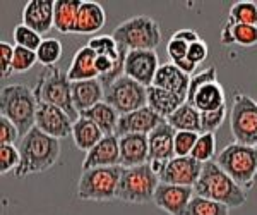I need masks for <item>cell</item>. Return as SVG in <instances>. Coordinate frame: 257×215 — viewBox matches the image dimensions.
Segmentation results:
<instances>
[{
    "label": "cell",
    "mask_w": 257,
    "mask_h": 215,
    "mask_svg": "<svg viewBox=\"0 0 257 215\" xmlns=\"http://www.w3.org/2000/svg\"><path fill=\"white\" fill-rule=\"evenodd\" d=\"M194 193L206 200H213L230 206V208H240L247 203L245 189L240 188L214 160L204 164L201 177L194 186Z\"/></svg>",
    "instance_id": "obj_2"
},
{
    "label": "cell",
    "mask_w": 257,
    "mask_h": 215,
    "mask_svg": "<svg viewBox=\"0 0 257 215\" xmlns=\"http://www.w3.org/2000/svg\"><path fill=\"white\" fill-rule=\"evenodd\" d=\"M194 196H196L194 188L160 183L155 198H153V203L170 215H187L189 205Z\"/></svg>",
    "instance_id": "obj_12"
},
{
    "label": "cell",
    "mask_w": 257,
    "mask_h": 215,
    "mask_svg": "<svg viewBox=\"0 0 257 215\" xmlns=\"http://www.w3.org/2000/svg\"><path fill=\"white\" fill-rule=\"evenodd\" d=\"M190 157H194V159L202 164L211 162L213 159H216V136H214V133L199 134V139Z\"/></svg>",
    "instance_id": "obj_34"
},
{
    "label": "cell",
    "mask_w": 257,
    "mask_h": 215,
    "mask_svg": "<svg viewBox=\"0 0 257 215\" xmlns=\"http://www.w3.org/2000/svg\"><path fill=\"white\" fill-rule=\"evenodd\" d=\"M173 65H177L178 69H180L182 73H185L187 76L192 78L194 73H196L197 69V64H194V62H190L189 59H184V60H177V62H172Z\"/></svg>",
    "instance_id": "obj_47"
},
{
    "label": "cell",
    "mask_w": 257,
    "mask_h": 215,
    "mask_svg": "<svg viewBox=\"0 0 257 215\" xmlns=\"http://www.w3.org/2000/svg\"><path fill=\"white\" fill-rule=\"evenodd\" d=\"M160 183V177L153 172L149 162L138 167H127L120 179L117 200L131 205H146L153 201Z\"/></svg>",
    "instance_id": "obj_8"
},
{
    "label": "cell",
    "mask_w": 257,
    "mask_h": 215,
    "mask_svg": "<svg viewBox=\"0 0 257 215\" xmlns=\"http://www.w3.org/2000/svg\"><path fill=\"white\" fill-rule=\"evenodd\" d=\"M187 215H230V206L196 195L189 205Z\"/></svg>",
    "instance_id": "obj_33"
},
{
    "label": "cell",
    "mask_w": 257,
    "mask_h": 215,
    "mask_svg": "<svg viewBox=\"0 0 257 215\" xmlns=\"http://www.w3.org/2000/svg\"><path fill=\"white\" fill-rule=\"evenodd\" d=\"M231 31V41L233 45L240 47H255L257 45V24H235L231 21H226Z\"/></svg>",
    "instance_id": "obj_35"
},
{
    "label": "cell",
    "mask_w": 257,
    "mask_h": 215,
    "mask_svg": "<svg viewBox=\"0 0 257 215\" xmlns=\"http://www.w3.org/2000/svg\"><path fill=\"white\" fill-rule=\"evenodd\" d=\"M230 129L237 143L257 147V102L242 92L231 102Z\"/></svg>",
    "instance_id": "obj_9"
},
{
    "label": "cell",
    "mask_w": 257,
    "mask_h": 215,
    "mask_svg": "<svg viewBox=\"0 0 257 215\" xmlns=\"http://www.w3.org/2000/svg\"><path fill=\"white\" fill-rule=\"evenodd\" d=\"M208 53H209V48H208V43L204 40H199L196 43H190L189 45V53H187V59L194 64H201L208 59Z\"/></svg>",
    "instance_id": "obj_44"
},
{
    "label": "cell",
    "mask_w": 257,
    "mask_h": 215,
    "mask_svg": "<svg viewBox=\"0 0 257 215\" xmlns=\"http://www.w3.org/2000/svg\"><path fill=\"white\" fill-rule=\"evenodd\" d=\"M21 164V154L19 148L14 145H2L0 147V171L2 174H9L19 167Z\"/></svg>",
    "instance_id": "obj_39"
},
{
    "label": "cell",
    "mask_w": 257,
    "mask_h": 215,
    "mask_svg": "<svg viewBox=\"0 0 257 215\" xmlns=\"http://www.w3.org/2000/svg\"><path fill=\"white\" fill-rule=\"evenodd\" d=\"M106 23V12L99 2L82 0L76 23V35H93L98 33Z\"/></svg>",
    "instance_id": "obj_22"
},
{
    "label": "cell",
    "mask_w": 257,
    "mask_h": 215,
    "mask_svg": "<svg viewBox=\"0 0 257 215\" xmlns=\"http://www.w3.org/2000/svg\"><path fill=\"white\" fill-rule=\"evenodd\" d=\"M21 138L19 129L7 117H0V141L2 145H14Z\"/></svg>",
    "instance_id": "obj_42"
},
{
    "label": "cell",
    "mask_w": 257,
    "mask_h": 215,
    "mask_svg": "<svg viewBox=\"0 0 257 215\" xmlns=\"http://www.w3.org/2000/svg\"><path fill=\"white\" fill-rule=\"evenodd\" d=\"M160 69V60L155 50H134L127 53L125 76L138 81L139 85L149 86L155 81V76Z\"/></svg>",
    "instance_id": "obj_14"
},
{
    "label": "cell",
    "mask_w": 257,
    "mask_h": 215,
    "mask_svg": "<svg viewBox=\"0 0 257 215\" xmlns=\"http://www.w3.org/2000/svg\"><path fill=\"white\" fill-rule=\"evenodd\" d=\"M105 138L103 131L94 124L93 121H89L88 117H81L74 122L72 126V139L79 150L89 152L91 148H94L96 145Z\"/></svg>",
    "instance_id": "obj_26"
},
{
    "label": "cell",
    "mask_w": 257,
    "mask_h": 215,
    "mask_svg": "<svg viewBox=\"0 0 257 215\" xmlns=\"http://www.w3.org/2000/svg\"><path fill=\"white\" fill-rule=\"evenodd\" d=\"M202 167L204 164L199 162L194 157H175L167 162V167L160 176V181L167 184L194 188L201 177Z\"/></svg>",
    "instance_id": "obj_13"
},
{
    "label": "cell",
    "mask_w": 257,
    "mask_h": 215,
    "mask_svg": "<svg viewBox=\"0 0 257 215\" xmlns=\"http://www.w3.org/2000/svg\"><path fill=\"white\" fill-rule=\"evenodd\" d=\"M36 57L45 67H55L62 57V43L57 38H45L36 50Z\"/></svg>",
    "instance_id": "obj_32"
},
{
    "label": "cell",
    "mask_w": 257,
    "mask_h": 215,
    "mask_svg": "<svg viewBox=\"0 0 257 215\" xmlns=\"http://www.w3.org/2000/svg\"><path fill=\"white\" fill-rule=\"evenodd\" d=\"M118 45L125 47L128 52L134 50H155L161 43L160 24L153 18L144 14L132 16L118 24L111 33Z\"/></svg>",
    "instance_id": "obj_7"
},
{
    "label": "cell",
    "mask_w": 257,
    "mask_h": 215,
    "mask_svg": "<svg viewBox=\"0 0 257 215\" xmlns=\"http://www.w3.org/2000/svg\"><path fill=\"white\" fill-rule=\"evenodd\" d=\"M165 121H167V119L158 115L153 109L143 107V109L136 110V112L120 115V121H118L115 134H117L118 138H122V136H125V134H149Z\"/></svg>",
    "instance_id": "obj_15"
},
{
    "label": "cell",
    "mask_w": 257,
    "mask_h": 215,
    "mask_svg": "<svg viewBox=\"0 0 257 215\" xmlns=\"http://www.w3.org/2000/svg\"><path fill=\"white\" fill-rule=\"evenodd\" d=\"M228 117L226 105L213 112H201V134L202 133H216Z\"/></svg>",
    "instance_id": "obj_37"
},
{
    "label": "cell",
    "mask_w": 257,
    "mask_h": 215,
    "mask_svg": "<svg viewBox=\"0 0 257 215\" xmlns=\"http://www.w3.org/2000/svg\"><path fill=\"white\" fill-rule=\"evenodd\" d=\"M89 48H93L94 52H96V55H105V57H110V59L113 60H118L120 57H122L123 52H127L125 47H122V45L117 43V40L113 38V36H94V38L89 40L88 43Z\"/></svg>",
    "instance_id": "obj_31"
},
{
    "label": "cell",
    "mask_w": 257,
    "mask_h": 215,
    "mask_svg": "<svg viewBox=\"0 0 257 215\" xmlns=\"http://www.w3.org/2000/svg\"><path fill=\"white\" fill-rule=\"evenodd\" d=\"M120 139V165L123 169L149 162L148 134H125Z\"/></svg>",
    "instance_id": "obj_19"
},
{
    "label": "cell",
    "mask_w": 257,
    "mask_h": 215,
    "mask_svg": "<svg viewBox=\"0 0 257 215\" xmlns=\"http://www.w3.org/2000/svg\"><path fill=\"white\" fill-rule=\"evenodd\" d=\"M81 115L82 117H88L89 121H93L99 129L103 131V134L105 136L115 134L117 126H118V121H120V114L105 100L96 103L93 109L86 110V112H82Z\"/></svg>",
    "instance_id": "obj_28"
},
{
    "label": "cell",
    "mask_w": 257,
    "mask_h": 215,
    "mask_svg": "<svg viewBox=\"0 0 257 215\" xmlns=\"http://www.w3.org/2000/svg\"><path fill=\"white\" fill-rule=\"evenodd\" d=\"M175 131H192L201 134V112L190 103H184L167 119Z\"/></svg>",
    "instance_id": "obj_29"
},
{
    "label": "cell",
    "mask_w": 257,
    "mask_h": 215,
    "mask_svg": "<svg viewBox=\"0 0 257 215\" xmlns=\"http://www.w3.org/2000/svg\"><path fill=\"white\" fill-rule=\"evenodd\" d=\"M38 100L26 85H7L0 92V112L19 129L21 138L35 127Z\"/></svg>",
    "instance_id": "obj_3"
},
{
    "label": "cell",
    "mask_w": 257,
    "mask_h": 215,
    "mask_svg": "<svg viewBox=\"0 0 257 215\" xmlns=\"http://www.w3.org/2000/svg\"><path fill=\"white\" fill-rule=\"evenodd\" d=\"M153 86L167 90V92L177 95L178 98H182L184 102H187L190 76L182 73L177 65H173L172 62H170V64L160 65L158 73H156V76H155V81H153Z\"/></svg>",
    "instance_id": "obj_20"
},
{
    "label": "cell",
    "mask_w": 257,
    "mask_h": 215,
    "mask_svg": "<svg viewBox=\"0 0 257 215\" xmlns=\"http://www.w3.org/2000/svg\"><path fill=\"white\" fill-rule=\"evenodd\" d=\"M123 174L122 165L96 167L82 171L77 183V198L82 201L117 200L118 184Z\"/></svg>",
    "instance_id": "obj_6"
},
{
    "label": "cell",
    "mask_w": 257,
    "mask_h": 215,
    "mask_svg": "<svg viewBox=\"0 0 257 215\" xmlns=\"http://www.w3.org/2000/svg\"><path fill=\"white\" fill-rule=\"evenodd\" d=\"M72 100H74V107H76V110L81 115L86 110L93 109L96 103L105 100V86L101 85L99 78L88 81H74Z\"/></svg>",
    "instance_id": "obj_21"
},
{
    "label": "cell",
    "mask_w": 257,
    "mask_h": 215,
    "mask_svg": "<svg viewBox=\"0 0 257 215\" xmlns=\"http://www.w3.org/2000/svg\"><path fill=\"white\" fill-rule=\"evenodd\" d=\"M35 126L45 134L52 136L55 139H64L72 136V119L62 109L50 103H38V110H36V122Z\"/></svg>",
    "instance_id": "obj_11"
},
{
    "label": "cell",
    "mask_w": 257,
    "mask_h": 215,
    "mask_svg": "<svg viewBox=\"0 0 257 215\" xmlns=\"http://www.w3.org/2000/svg\"><path fill=\"white\" fill-rule=\"evenodd\" d=\"M105 102L120 115H127L148 107V88L128 76H122L105 88Z\"/></svg>",
    "instance_id": "obj_10"
},
{
    "label": "cell",
    "mask_w": 257,
    "mask_h": 215,
    "mask_svg": "<svg viewBox=\"0 0 257 215\" xmlns=\"http://www.w3.org/2000/svg\"><path fill=\"white\" fill-rule=\"evenodd\" d=\"M38 62L36 52L28 50L23 47H14V57H12V73H26Z\"/></svg>",
    "instance_id": "obj_38"
},
{
    "label": "cell",
    "mask_w": 257,
    "mask_h": 215,
    "mask_svg": "<svg viewBox=\"0 0 257 215\" xmlns=\"http://www.w3.org/2000/svg\"><path fill=\"white\" fill-rule=\"evenodd\" d=\"M173 38H178V40H182V41H185V43H196V41L201 40V36H199V33L197 31H194V30H189V28H184V30H178L173 33Z\"/></svg>",
    "instance_id": "obj_46"
},
{
    "label": "cell",
    "mask_w": 257,
    "mask_h": 215,
    "mask_svg": "<svg viewBox=\"0 0 257 215\" xmlns=\"http://www.w3.org/2000/svg\"><path fill=\"white\" fill-rule=\"evenodd\" d=\"M55 2L52 0H30L23 9V24L40 35L48 33L53 26Z\"/></svg>",
    "instance_id": "obj_17"
},
{
    "label": "cell",
    "mask_w": 257,
    "mask_h": 215,
    "mask_svg": "<svg viewBox=\"0 0 257 215\" xmlns=\"http://www.w3.org/2000/svg\"><path fill=\"white\" fill-rule=\"evenodd\" d=\"M33 92H35L38 103L43 102L59 107L72 119V122H76L81 117L76 107H74L72 81L67 78V73H64L57 65L55 67H45Z\"/></svg>",
    "instance_id": "obj_5"
},
{
    "label": "cell",
    "mask_w": 257,
    "mask_h": 215,
    "mask_svg": "<svg viewBox=\"0 0 257 215\" xmlns=\"http://www.w3.org/2000/svg\"><path fill=\"white\" fill-rule=\"evenodd\" d=\"M14 41H16V47H23V48H28V50L36 52L40 48L43 38H41L40 33H36L35 30L24 26V24L21 23L14 28Z\"/></svg>",
    "instance_id": "obj_36"
},
{
    "label": "cell",
    "mask_w": 257,
    "mask_h": 215,
    "mask_svg": "<svg viewBox=\"0 0 257 215\" xmlns=\"http://www.w3.org/2000/svg\"><path fill=\"white\" fill-rule=\"evenodd\" d=\"M18 148L21 154V164L14 171V176L19 179L48 171L60 159V139L45 134L36 126L21 138Z\"/></svg>",
    "instance_id": "obj_1"
},
{
    "label": "cell",
    "mask_w": 257,
    "mask_h": 215,
    "mask_svg": "<svg viewBox=\"0 0 257 215\" xmlns=\"http://www.w3.org/2000/svg\"><path fill=\"white\" fill-rule=\"evenodd\" d=\"M211 81H218V71L216 67H208L204 71H199L190 78V86H189V93H187V102L192 100V97L196 95V92L201 86H204L206 83Z\"/></svg>",
    "instance_id": "obj_41"
},
{
    "label": "cell",
    "mask_w": 257,
    "mask_h": 215,
    "mask_svg": "<svg viewBox=\"0 0 257 215\" xmlns=\"http://www.w3.org/2000/svg\"><path fill=\"white\" fill-rule=\"evenodd\" d=\"M120 165V139L117 134H110L99 141L96 147L86 152L82 160V171L96 167H113Z\"/></svg>",
    "instance_id": "obj_16"
},
{
    "label": "cell",
    "mask_w": 257,
    "mask_h": 215,
    "mask_svg": "<svg viewBox=\"0 0 257 215\" xmlns=\"http://www.w3.org/2000/svg\"><path fill=\"white\" fill-rule=\"evenodd\" d=\"M228 21L235 24H257V2L254 0H238L230 7Z\"/></svg>",
    "instance_id": "obj_30"
},
{
    "label": "cell",
    "mask_w": 257,
    "mask_h": 215,
    "mask_svg": "<svg viewBox=\"0 0 257 215\" xmlns=\"http://www.w3.org/2000/svg\"><path fill=\"white\" fill-rule=\"evenodd\" d=\"M185 103L194 105L199 112H213V110H218L226 105L225 88H223L219 81L206 83L204 86H201L197 90L196 95L192 97V100Z\"/></svg>",
    "instance_id": "obj_23"
},
{
    "label": "cell",
    "mask_w": 257,
    "mask_h": 215,
    "mask_svg": "<svg viewBox=\"0 0 257 215\" xmlns=\"http://www.w3.org/2000/svg\"><path fill=\"white\" fill-rule=\"evenodd\" d=\"M214 162L242 189L248 191L254 188L257 181V147L230 143L216 155Z\"/></svg>",
    "instance_id": "obj_4"
},
{
    "label": "cell",
    "mask_w": 257,
    "mask_h": 215,
    "mask_svg": "<svg viewBox=\"0 0 257 215\" xmlns=\"http://www.w3.org/2000/svg\"><path fill=\"white\" fill-rule=\"evenodd\" d=\"M0 57H2V78H7L12 73V57H14V47L7 41L0 43Z\"/></svg>",
    "instance_id": "obj_45"
},
{
    "label": "cell",
    "mask_w": 257,
    "mask_h": 215,
    "mask_svg": "<svg viewBox=\"0 0 257 215\" xmlns=\"http://www.w3.org/2000/svg\"><path fill=\"white\" fill-rule=\"evenodd\" d=\"M197 139H199V133H192V131H177L175 157H190Z\"/></svg>",
    "instance_id": "obj_40"
},
{
    "label": "cell",
    "mask_w": 257,
    "mask_h": 215,
    "mask_svg": "<svg viewBox=\"0 0 257 215\" xmlns=\"http://www.w3.org/2000/svg\"><path fill=\"white\" fill-rule=\"evenodd\" d=\"M167 53L170 57L172 62H177V60H184L187 59V53H189V43L185 41L178 40V38H170L168 45H167Z\"/></svg>",
    "instance_id": "obj_43"
},
{
    "label": "cell",
    "mask_w": 257,
    "mask_h": 215,
    "mask_svg": "<svg viewBox=\"0 0 257 215\" xmlns=\"http://www.w3.org/2000/svg\"><path fill=\"white\" fill-rule=\"evenodd\" d=\"M96 52L93 48L86 47L79 48L74 55L72 62H70V67L67 71V78L70 81H88V80H96L99 74L96 71Z\"/></svg>",
    "instance_id": "obj_24"
},
{
    "label": "cell",
    "mask_w": 257,
    "mask_h": 215,
    "mask_svg": "<svg viewBox=\"0 0 257 215\" xmlns=\"http://www.w3.org/2000/svg\"><path fill=\"white\" fill-rule=\"evenodd\" d=\"M81 4L82 0H55V12H53L55 30L65 33V35L76 33V23Z\"/></svg>",
    "instance_id": "obj_25"
},
{
    "label": "cell",
    "mask_w": 257,
    "mask_h": 215,
    "mask_svg": "<svg viewBox=\"0 0 257 215\" xmlns=\"http://www.w3.org/2000/svg\"><path fill=\"white\" fill-rule=\"evenodd\" d=\"M175 134L177 131L165 121L153 133L148 134L149 145V162L151 160H168L175 159Z\"/></svg>",
    "instance_id": "obj_18"
},
{
    "label": "cell",
    "mask_w": 257,
    "mask_h": 215,
    "mask_svg": "<svg viewBox=\"0 0 257 215\" xmlns=\"http://www.w3.org/2000/svg\"><path fill=\"white\" fill-rule=\"evenodd\" d=\"M185 102L182 98H178L177 95L170 93L163 88H158V86L153 85L148 88V107L163 119H168Z\"/></svg>",
    "instance_id": "obj_27"
}]
</instances>
